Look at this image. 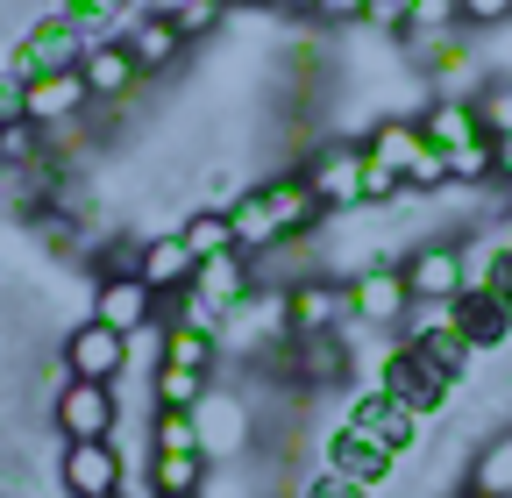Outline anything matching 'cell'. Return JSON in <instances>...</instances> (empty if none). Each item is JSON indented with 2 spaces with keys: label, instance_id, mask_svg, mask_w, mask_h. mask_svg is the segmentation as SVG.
<instances>
[{
  "label": "cell",
  "instance_id": "17",
  "mask_svg": "<svg viewBox=\"0 0 512 498\" xmlns=\"http://www.w3.org/2000/svg\"><path fill=\"white\" fill-rule=\"evenodd\" d=\"M64 363H72V378H86V385H121V370H128V335H114V328H100L93 314L64 335V349H57Z\"/></svg>",
  "mask_w": 512,
  "mask_h": 498
},
{
  "label": "cell",
  "instance_id": "14",
  "mask_svg": "<svg viewBox=\"0 0 512 498\" xmlns=\"http://www.w3.org/2000/svg\"><path fill=\"white\" fill-rule=\"evenodd\" d=\"M157 314H164V299L136 271H107L93 285V321L114 328V335H143V328H157Z\"/></svg>",
  "mask_w": 512,
  "mask_h": 498
},
{
  "label": "cell",
  "instance_id": "35",
  "mask_svg": "<svg viewBox=\"0 0 512 498\" xmlns=\"http://www.w3.org/2000/svg\"><path fill=\"white\" fill-rule=\"evenodd\" d=\"M221 22H228V0H178V8H171V29L185 36V50H192V43H207Z\"/></svg>",
  "mask_w": 512,
  "mask_h": 498
},
{
  "label": "cell",
  "instance_id": "37",
  "mask_svg": "<svg viewBox=\"0 0 512 498\" xmlns=\"http://www.w3.org/2000/svg\"><path fill=\"white\" fill-rule=\"evenodd\" d=\"M36 157H43V129H36L29 114H22V121H8V129H0V164L22 171V164H36Z\"/></svg>",
  "mask_w": 512,
  "mask_h": 498
},
{
  "label": "cell",
  "instance_id": "42",
  "mask_svg": "<svg viewBox=\"0 0 512 498\" xmlns=\"http://www.w3.org/2000/svg\"><path fill=\"white\" fill-rule=\"evenodd\" d=\"M313 22H363V0H306Z\"/></svg>",
  "mask_w": 512,
  "mask_h": 498
},
{
  "label": "cell",
  "instance_id": "44",
  "mask_svg": "<svg viewBox=\"0 0 512 498\" xmlns=\"http://www.w3.org/2000/svg\"><path fill=\"white\" fill-rule=\"evenodd\" d=\"M491 150H498V185H512V136H498Z\"/></svg>",
  "mask_w": 512,
  "mask_h": 498
},
{
  "label": "cell",
  "instance_id": "26",
  "mask_svg": "<svg viewBox=\"0 0 512 498\" xmlns=\"http://www.w3.org/2000/svg\"><path fill=\"white\" fill-rule=\"evenodd\" d=\"M463 29V8L456 0H413L406 8V29H399V43H413V57H427L434 43H448Z\"/></svg>",
  "mask_w": 512,
  "mask_h": 498
},
{
  "label": "cell",
  "instance_id": "13",
  "mask_svg": "<svg viewBox=\"0 0 512 498\" xmlns=\"http://www.w3.org/2000/svg\"><path fill=\"white\" fill-rule=\"evenodd\" d=\"M271 370H285L299 392H335V385H349V342L342 335H292Z\"/></svg>",
  "mask_w": 512,
  "mask_h": 498
},
{
  "label": "cell",
  "instance_id": "24",
  "mask_svg": "<svg viewBox=\"0 0 512 498\" xmlns=\"http://www.w3.org/2000/svg\"><path fill=\"white\" fill-rule=\"evenodd\" d=\"M448 314H456V335H463L470 349H498V342H512V314H505L491 292H477V285H463L456 299H448Z\"/></svg>",
  "mask_w": 512,
  "mask_h": 498
},
{
  "label": "cell",
  "instance_id": "16",
  "mask_svg": "<svg viewBox=\"0 0 512 498\" xmlns=\"http://www.w3.org/2000/svg\"><path fill=\"white\" fill-rule=\"evenodd\" d=\"M86 107H93V93H86V79H79V72H43V79H22V114L36 121L43 136H57V129H72V121H86Z\"/></svg>",
  "mask_w": 512,
  "mask_h": 498
},
{
  "label": "cell",
  "instance_id": "5",
  "mask_svg": "<svg viewBox=\"0 0 512 498\" xmlns=\"http://www.w3.org/2000/svg\"><path fill=\"white\" fill-rule=\"evenodd\" d=\"M377 392H392L406 413L434 420V413H448V399H456L463 385H456V378H441V370H434L413 342H384V356H377Z\"/></svg>",
  "mask_w": 512,
  "mask_h": 498
},
{
  "label": "cell",
  "instance_id": "18",
  "mask_svg": "<svg viewBox=\"0 0 512 498\" xmlns=\"http://www.w3.org/2000/svg\"><path fill=\"white\" fill-rule=\"evenodd\" d=\"M192 427H200V456H207V463L249 456V406H242L235 392H207L200 406H192Z\"/></svg>",
  "mask_w": 512,
  "mask_h": 498
},
{
  "label": "cell",
  "instance_id": "41",
  "mask_svg": "<svg viewBox=\"0 0 512 498\" xmlns=\"http://www.w3.org/2000/svg\"><path fill=\"white\" fill-rule=\"evenodd\" d=\"M299 498H377V484H356V477H335V470H320Z\"/></svg>",
  "mask_w": 512,
  "mask_h": 498
},
{
  "label": "cell",
  "instance_id": "6",
  "mask_svg": "<svg viewBox=\"0 0 512 498\" xmlns=\"http://www.w3.org/2000/svg\"><path fill=\"white\" fill-rule=\"evenodd\" d=\"M292 171H299V185L313 193L320 221L363 207V143H320V150H306Z\"/></svg>",
  "mask_w": 512,
  "mask_h": 498
},
{
  "label": "cell",
  "instance_id": "12",
  "mask_svg": "<svg viewBox=\"0 0 512 498\" xmlns=\"http://www.w3.org/2000/svg\"><path fill=\"white\" fill-rule=\"evenodd\" d=\"M342 321H349V292H342V278L306 271V278L285 285V328H292V335H342Z\"/></svg>",
  "mask_w": 512,
  "mask_h": 498
},
{
  "label": "cell",
  "instance_id": "19",
  "mask_svg": "<svg viewBox=\"0 0 512 498\" xmlns=\"http://www.w3.org/2000/svg\"><path fill=\"white\" fill-rule=\"evenodd\" d=\"M342 420H356L363 434H377V442H384V449H399V456L420 449V413H406L392 392H377V385H363V392L342 406Z\"/></svg>",
  "mask_w": 512,
  "mask_h": 498
},
{
  "label": "cell",
  "instance_id": "7",
  "mask_svg": "<svg viewBox=\"0 0 512 498\" xmlns=\"http://www.w3.org/2000/svg\"><path fill=\"white\" fill-rule=\"evenodd\" d=\"M50 420H57V442H114L121 434V392L72 378L50 399Z\"/></svg>",
  "mask_w": 512,
  "mask_h": 498
},
{
  "label": "cell",
  "instance_id": "45",
  "mask_svg": "<svg viewBox=\"0 0 512 498\" xmlns=\"http://www.w3.org/2000/svg\"><path fill=\"white\" fill-rule=\"evenodd\" d=\"M448 498H477V491H470V484H463V491H448Z\"/></svg>",
  "mask_w": 512,
  "mask_h": 498
},
{
  "label": "cell",
  "instance_id": "2",
  "mask_svg": "<svg viewBox=\"0 0 512 498\" xmlns=\"http://www.w3.org/2000/svg\"><path fill=\"white\" fill-rule=\"evenodd\" d=\"M214 342H221L228 363H278V349L292 342V328H285V285H256L242 306H228Z\"/></svg>",
  "mask_w": 512,
  "mask_h": 498
},
{
  "label": "cell",
  "instance_id": "10",
  "mask_svg": "<svg viewBox=\"0 0 512 498\" xmlns=\"http://www.w3.org/2000/svg\"><path fill=\"white\" fill-rule=\"evenodd\" d=\"M57 484L72 491V498H121L128 491L121 442H64L57 449Z\"/></svg>",
  "mask_w": 512,
  "mask_h": 498
},
{
  "label": "cell",
  "instance_id": "23",
  "mask_svg": "<svg viewBox=\"0 0 512 498\" xmlns=\"http://www.w3.org/2000/svg\"><path fill=\"white\" fill-rule=\"evenodd\" d=\"M121 50L136 57V65H143V79H150V72H171L178 57H185V36L171 29V15H150V8H143V15H128Z\"/></svg>",
  "mask_w": 512,
  "mask_h": 498
},
{
  "label": "cell",
  "instance_id": "40",
  "mask_svg": "<svg viewBox=\"0 0 512 498\" xmlns=\"http://www.w3.org/2000/svg\"><path fill=\"white\" fill-rule=\"evenodd\" d=\"M456 8H463V29H505L512 22V0H456Z\"/></svg>",
  "mask_w": 512,
  "mask_h": 498
},
{
  "label": "cell",
  "instance_id": "31",
  "mask_svg": "<svg viewBox=\"0 0 512 498\" xmlns=\"http://www.w3.org/2000/svg\"><path fill=\"white\" fill-rule=\"evenodd\" d=\"M470 249V242H463ZM470 285L491 292L505 314H512V242H491V249H470Z\"/></svg>",
  "mask_w": 512,
  "mask_h": 498
},
{
  "label": "cell",
  "instance_id": "11",
  "mask_svg": "<svg viewBox=\"0 0 512 498\" xmlns=\"http://www.w3.org/2000/svg\"><path fill=\"white\" fill-rule=\"evenodd\" d=\"M406 456L399 449H384L377 434H363L356 420H335L328 434H320V470H335V477H356V484H384Z\"/></svg>",
  "mask_w": 512,
  "mask_h": 498
},
{
  "label": "cell",
  "instance_id": "3",
  "mask_svg": "<svg viewBox=\"0 0 512 498\" xmlns=\"http://www.w3.org/2000/svg\"><path fill=\"white\" fill-rule=\"evenodd\" d=\"M363 150H370L377 164H392V171L406 178V193H441V185H448V157L420 136L413 114H377V129L363 136Z\"/></svg>",
  "mask_w": 512,
  "mask_h": 498
},
{
  "label": "cell",
  "instance_id": "39",
  "mask_svg": "<svg viewBox=\"0 0 512 498\" xmlns=\"http://www.w3.org/2000/svg\"><path fill=\"white\" fill-rule=\"evenodd\" d=\"M406 8H413V0H363V29H377V36H392V43H399Z\"/></svg>",
  "mask_w": 512,
  "mask_h": 498
},
{
  "label": "cell",
  "instance_id": "15",
  "mask_svg": "<svg viewBox=\"0 0 512 498\" xmlns=\"http://www.w3.org/2000/svg\"><path fill=\"white\" fill-rule=\"evenodd\" d=\"M427 100H477L484 86H491V65H484V50L477 43H463V36H448V43H434L427 57Z\"/></svg>",
  "mask_w": 512,
  "mask_h": 498
},
{
  "label": "cell",
  "instance_id": "43",
  "mask_svg": "<svg viewBox=\"0 0 512 498\" xmlns=\"http://www.w3.org/2000/svg\"><path fill=\"white\" fill-rule=\"evenodd\" d=\"M8 121H22V79L0 72V129H8Z\"/></svg>",
  "mask_w": 512,
  "mask_h": 498
},
{
  "label": "cell",
  "instance_id": "38",
  "mask_svg": "<svg viewBox=\"0 0 512 498\" xmlns=\"http://www.w3.org/2000/svg\"><path fill=\"white\" fill-rule=\"evenodd\" d=\"M477 114H484V136H491V143L512 136V79H491V86L477 93Z\"/></svg>",
  "mask_w": 512,
  "mask_h": 498
},
{
  "label": "cell",
  "instance_id": "30",
  "mask_svg": "<svg viewBox=\"0 0 512 498\" xmlns=\"http://www.w3.org/2000/svg\"><path fill=\"white\" fill-rule=\"evenodd\" d=\"M214 385H207V370H178V363H157L150 370V399L157 406H171V413H192Z\"/></svg>",
  "mask_w": 512,
  "mask_h": 498
},
{
  "label": "cell",
  "instance_id": "20",
  "mask_svg": "<svg viewBox=\"0 0 512 498\" xmlns=\"http://www.w3.org/2000/svg\"><path fill=\"white\" fill-rule=\"evenodd\" d=\"M256 285V257H242V249H221V257H200V271H192V292H200L214 314H228V306H242Z\"/></svg>",
  "mask_w": 512,
  "mask_h": 498
},
{
  "label": "cell",
  "instance_id": "9",
  "mask_svg": "<svg viewBox=\"0 0 512 498\" xmlns=\"http://www.w3.org/2000/svg\"><path fill=\"white\" fill-rule=\"evenodd\" d=\"M93 43H86V29L79 22H64L57 8L50 15H36L29 29H22V43H15V79H43V72H79V57H86Z\"/></svg>",
  "mask_w": 512,
  "mask_h": 498
},
{
  "label": "cell",
  "instance_id": "36",
  "mask_svg": "<svg viewBox=\"0 0 512 498\" xmlns=\"http://www.w3.org/2000/svg\"><path fill=\"white\" fill-rule=\"evenodd\" d=\"M150 449H185V456H200V427H192V413L157 406V420H150Z\"/></svg>",
  "mask_w": 512,
  "mask_h": 498
},
{
  "label": "cell",
  "instance_id": "8",
  "mask_svg": "<svg viewBox=\"0 0 512 498\" xmlns=\"http://www.w3.org/2000/svg\"><path fill=\"white\" fill-rule=\"evenodd\" d=\"M399 278H406L413 306H427V299H456V292L470 285V249H463V235H456V242L434 235V242L406 249V257H399Z\"/></svg>",
  "mask_w": 512,
  "mask_h": 498
},
{
  "label": "cell",
  "instance_id": "32",
  "mask_svg": "<svg viewBox=\"0 0 512 498\" xmlns=\"http://www.w3.org/2000/svg\"><path fill=\"white\" fill-rule=\"evenodd\" d=\"M157 363H178V370H214L221 363V342L207 335V328H178V321H164V356Z\"/></svg>",
  "mask_w": 512,
  "mask_h": 498
},
{
  "label": "cell",
  "instance_id": "21",
  "mask_svg": "<svg viewBox=\"0 0 512 498\" xmlns=\"http://www.w3.org/2000/svg\"><path fill=\"white\" fill-rule=\"evenodd\" d=\"M79 79H86V93H93V107H114V100H128L143 86V65L121 50V36L114 43H93L86 57H79Z\"/></svg>",
  "mask_w": 512,
  "mask_h": 498
},
{
  "label": "cell",
  "instance_id": "4",
  "mask_svg": "<svg viewBox=\"0 0 512 498\" xmlns=\"http://www.w3.org/2000/svg\"><path fill=\"white\" fill-rule=\"evenodd\" d=\"M342 292H349V328H356V335H399L406 314H413V292H406V278H399V257L349 271Z\"/></svg>",
  "mask_w": 512,
  "mask_h": 498
},
{
  "label": "cell",
  "instance_id": "25",
  "mask_svg": "<svg viewBox=\"0 0 512 498\" xmlns=\"http://www.w3.org/2000/svg\"><path fill=\"white\" fill-rule=\"evenodd\" d=\"M413 121H420V136H427V143H434L441 157L484 136V114H477V100H427V107H420Z\"/></svg>",
  "mask_w": 512,
  "mask_h": 498
},
{
  "label": "cell",
  "instance_id": "46",
  "mask_svg": "<svg viewBox=\"0 0 512 498\" xmlns=\"http://www.w3.org/2000/svg\"><path fill=\"white\" fill-rule=\"evenodd\" d=\"M498 242H512V214H505V235H498Z\"/></svg>",
  "mask_w": 512,
  "mask_h": 498
},
{
  "label": "cell",
  "instance_id": "27",
  "mask_svg": "<svg viewBox=\"0 0 512 498\" xmlns=\"http://www.w3.org/2000/svg\"><path fill=\"white\" fill-rule=\"evenodd\" d=\"M470 491L477 498H512V427L484 434L477 456H470Z\"/></svg>",
  "mask_w": 512,
  "mask_h": 498
},
{
  "label": "cell",
  "instance_id": "22",
  "mask_svg": "<svg viewBox=\"0 0 512 498\" xmlns=\"http://www.w3.org/2000/svg\"><path fill=\"white\" fill-rule=\"evenodd\" d=\"M128 271H136L157 299H171V292H185L192 285V271H200V257H192V249L178 242V235H150L143 249H136V264H128Z\"/></svg>",
  "mask_w": 512,
  "mask_h": 498
},
{
  "label": "cell",
  "instance_id": "1",
  "mask_svg": "<svg viewBox=\"0 0 512 498\" xmlns=\"http://www.w3.org/2000/svg\"><path fill=\"white\" fill-rule=\"evenodd\" d=\"M228 228H235V249L242 257H264V249H285V242H306L320 228V207L299 185V171H278L264 185L228 200Z\"/></svg>",
  "mask_w": 512,
  "mask_h": 498
},
{
  "label": "cell",
  "instance_id": "33",
  "mask_svg": "<svg viewBox=\"0 0 512 498\" xmlns=\"http://www.w3.org/2000/svg\"><path fill=\"white\" fill-rule=\"evenodd\" d=\"M178 242L192 249V257H221V249H235V228H228V207H200L178 221Z\"/></svg>",
  "mask_w": 512,
  "mask_h": 498
},
{
  "label": "cell",
  "instance_id": "29",
  "mask_svg": "<svg viewBox=\"0 0 512 498\" xmlns=\"http://www.w3.org/2000/svg\"><path fill=\"white\" fill-rule=\"evenodd\" d=\"M200 484H207V456L150 449V491H157V498H200Z\"/></svg>",
  "mask_w": 512,
  "mask_h": 498
},
{
  "label": "cell",
  "instance_id": "34",
  "mask_svg": "<svg viewBox=\"0 0 512 498\" xmlns=\"http://www.w3.org/2000/svg\"><path fill=\"white\" fill-rule=\"evenodd\" d=\"M448 185H463V193H484V185H498V150L491 136L463 143V150H448Z\"/></svg>",
  "mask_w": 512,
  "mask_h": 498
},
{
  "label": "cell",
  "instance_id": "28",
  "mask_svg": "<svg viewBox=\"0 0 512 498\" xmlns=\"http://www.w3.org/2000/svg\"><path fill=\"white\" fill-rule=\"evenodd\" d=\"M64 22H79L86 43H114L128 29V15H143V0H57Z\"/></svg>",
  "mask_w": 512,
  "mask_h": 498
}]
</instances>
